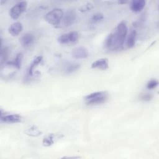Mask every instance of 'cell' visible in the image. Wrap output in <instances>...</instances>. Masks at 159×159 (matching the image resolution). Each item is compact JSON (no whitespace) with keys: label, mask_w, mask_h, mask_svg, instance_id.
<instances>
[{"label":"cell","mask_w":159,"mask_h":159,"mask_svg":"<svg viewBox=\"0 0 159 159\" xmlns=\"http://www.w3.org/2000/svg\"><path fill=\"white\" fill-rule=\"evenodd\" d=\"M34 42V37L30 33H25L24 34L20 39V42L22 47L25 48L29 47L33 44Z\"/></svg>","instance_id":"11"},{"label":"cell","mask_w":159,"mask_h":159,"mask_svg":"<svg viewBox=\"0 0 159 159\" xmlns=\"http://www.w3.org/2000/svg\"><path fill=\"white\" fill-rule=\"evenodd\" d=\"M64 12L61 9L55 8L48 12L45 16V20L53 26H58L60 24Z\"/></svg>","instance_id":"3"},{"label":"cell","mask_w":159,"mask_h":159,"mask_svg":"<svg viewBox=\"0 0 159 159\" xmlns=\"http://www.w3.org/2000/svg\"><path fill=\"white\" fill-rule=\"evenodd\" d=\"M76 19V13L73 9L68 10L63 15L62 19V25L65 27H68L73 25Z\"/></svg>","instance_id":"7"},{"label":"cell","mask_w":159,"mask_h":159,"mask_svg":"<svg viewBox=\"0 0 159 159\" xmlns=\"http://www.w3.org/2000/svg\"><path fill=\"white\" fill-rule=\"evenodd\" d=\"M80 68V65L79 63H70L67 65L66 68V73H71L76 70H78Z\"/></svg>","instance_id":"19"},{"label":"cell","mask_w":159,"mask_h":159,"mask_svg":"<svg viewBox=\"0 0 159 159\" xmlns=\"http://www.w3.org/2000/svg\"><path fill=\"white\" fill-rule=\"evenodd\" d=\"M54 138H55V135L53 134H50L45 137L42 140V144L44 147H50L52 145L54 142Z\"/></svg>","instance_id":"18"},{"label":"cell","mask_w":159,"mask_h":159,"mask_svg":"<svg viewBox=\"0 0 159 159\" xmlns=\"http://www.w3.org/2000/svg\"><path fill=\"white\" fill-rule=\"evenodd\" d=\"M22 30V24L19 22H16L12 24L9 27V33L12 36H17Z\"/></svg>","instance_id":"13"},{"label":"cell","mask_w":159,"mask_h":159,"mask_svg":"<svg viewBox=\"0 0 159 159\" xmlns=\"http://www.w3.org/2000/svg\"><path fill=\"white\" fill-rule=\"evenodd\" d=\"M127 27L125 22H120L114 30L107 37L105 40V47L109 51H116L120 49L124 43L127 35Z\"/></svg>","instance_id":"1"},{"label":"cell","mask_w":159,"mask_h":159,"mask_svg":"<svg viewBox=\"0 0 159 159\" xmlns=\"http://www.w3.org/2000/svg\"><path fill=\"white\" fill-rule=\"evenodd\" d=\"M9 48L7 47H2L1 46V64L2 65L5 63L7 60L8 56H9Z\"/></svg>","instance_id":"17"},{"label":"cell","mask_w":159,"mask_h":159,"mask_svg":"<svg viewBox=\"0 0 159 159\" xmlns=\"http://www.w3.org/2000/svg\"><path fill=\"white\" fill-rule=\"evenodd\" d=\"M80 35L76 31H71L60 35L57 39L61 44L74 43L78 41Z\"/></svg>","instance_id":"5"},{"label":"cell","mask_w":159,"mask_h":159,"mask_svg":"<svg viewBox=\"0 0 159 159\" xmlns=\"http://www.w3.org/2000/svg\"><path fill=\"white\" fill-rule=\"evenodd\" d=\"M63 158H80V157H63Z\"/></svg>","instance_id":"24"},{"label":"cell","mask_w":159,"mask_h":159,"mask_svg":"<svg viewBox=\"0 0 159 159\" xmlns=\"http://www.w3.org/2000/svg\"><path fill=\"white\" fill-rule=\"evenodd\" d=\"M42 60V56H38L35 57L32 62L30 63L28 70H27V77L28 78V80L30 79V77H32L34 75V70L36 66L39 65V64L40 63V62Z\"/></svg>","instance_id":"12"},{"label":"cell","mask_w":159,"mask_h":159,"mask_svg":"<svg viewBox=\"0 0 159 159\" xmlns=\"http://www.w3.org/2000/svg\"><path fill=\"white\" fill-rule=\"evenodd\" d=\"M93 7V5L91 3H87V4H84V5H83L80 8V11L81 12H86V11H90Z\"/></svg>","instance_id":"23"},{"label":"cell","mask_w":159,"mask_h":159,"mask_svg":"<svg viewBox=\"0 0 159 159\" xmlns=\"http://www.w3.org/2000/svg\"><path fill=\"white\" fill-rule=\"evenodd\" d=\"M22 59H23V54L22 53H19L16 55L14 59L10 61H7L4 63V65L7 66L13 67L14 68L19 70L21 68Z\"/></svg>","instance_id":"9"},{"label":"cell","mask_w":159,"mask_h":159,"mask_svg":"<svg viewBox=\"0 0 159 159\" xmlns=\"http://www.w3.org/2000/svg\"><path fill=\"white\" fill-rule=\"evenodd\" d=\"M91 68L93 69L106 70L109 68L108 59L106 58H102L94 61L91 64Z\"/></svg>","instance_id":"10"},{"label":"cell","mask_w":159,"mask_h":159,"mask_svg":"<svg viewBox=\"0 0 159 159\" xmlns=\"http://www.w3.org/2000/svg\"><path fill=\"white\" fill-rule=\"evenodd\" d=\"M136 37H137V32L135 30H132L127 39L126 40V46L129 48H131L134 47L135 44V41H136Z\"/></svg>","instance_id":"16"},{"label":"cell","mask_w":159,"mask_h":159,"mask_svg":"<svg viewBox=\"0 0 159 159\" xmlns=\"http://www.w3.org/2000/svg\"><path fill=\"white\" fill-rule=\"evenodd\" d=\"M139 98L142 101H150L153 98V96L152 94L143 93V94H140Z\"/></svg>","instance_id":"22"},{"label":"cell","mask_w":159,"mask_h":159,"mask_svg":"<svg viewBox=\"0 0 159 159\" xmlns=\"http://www.w3.org/2000/svg\"><path fill=\"white\" fill-rule=\"evenodd\" d=\"M145 1L143 0L133 1L130 4V9L133 12H139L145 7Z\"/></svg>","instance_id":"15"},{"label":"cell","mask_w":159,"mask_h":159,"mask_svg":"<svg viewBox=\"0 0 159 159\" xmlns=\"http://www.w3.org/2000/svg\"><path fill=\"white\" fill-rule=\"evenodd\" d=\"M24 133L27 135L30 136V137H39L42 134V131L35 125L29 126L28 127H27L25 129Z\"/></svg>","instance_id":"14"},{"label":"cell","mask_w":159,"mask_h":159,"mask_svg":"<svg viewBox=\"0 0 159 159\" xmlns=\"http://www.w3.org/2000/svg\"><path fill=\"white\" fill-rule=\"evenodd\" d=\"M1 120L2 122L9 124H14L20 122L22 120V117L18 114H10L1 111Z\"/></svg>","instance_id":"6"},{"label":"cell","mask_w":159,"mask_h":159,"mask_svg":"<svg viewBox=\"0 0 159 159\" xmlns=\"http://www.w3.org/2000/svg\"><path fill=\"white\" fill-rule=\"evenodd\" d=\"M158 84V81L157 80L152 79L147 83V88L148 89H152L155 88Z\"/></svg>","instance_id":"21"},{"label":"cell","mask_w":159,"mask_h":159,"mask_svg":"<svg viewBox=\"0 0 159 159\" xmlns=\"http://www.w3.org/2000/svg\"><path fill=\"white\" fill-rule=\"evenodd\" d=\"M71 56L75 59H84L89 56V52L84 47H78L72 50Z\"/></svg>","instance_id":"8"},{"label":"cell","mask_w":159,"mask_h":159,"mask_svg":"<svg viewBox=\"0 0 159 159\" xmlns=\"http://www.w3.org/2000/svg\"><path fill=\"white\" fill-rule=\"evenodd\" d=\"M103 19H104V16L102 13L96 12L91 16V17L90 19V21H91V23L94 24V23H96V22H98L101 21Z\"/></svg>","instance_id":"20"},{"label":"cell","mask_w":159,"mask_h":159,"mask_svg":"<svg viewBox=\"0 0 159 159\" xmlns=\"http://www.w3.org/2000/svg\"><path fill=\"white\" fill-rule=\"evenodd\" d=\"M27 7V2L26 1H20L13 6L9 10V16L14 19H17L22 13H24Z\"/></svg>","instance_id":"4"},{"label":"cell","mask_w":159,"mask_h":159,"mask_svg":"<svg viewBox=\"0 0 159 159\" xmlns=\"http://www.w3.org/2000/svg\"><path fill=\"white\" fill-rule=\"evenodd\" d=\"M109 94L106 91H101L92 93L86 95L84 98V101L88 106H94L101 104L108 100Z\"/></svg>","instance_id":"2"}]
</instances>
